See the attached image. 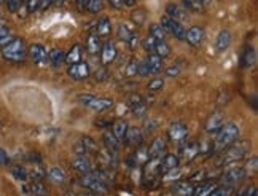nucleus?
I'll return each mask as SVG.
<instances>
[{
    "mask_svg": "<svg viewBox=\"0 0 258 196\" xmlns=\"http://www.w3.org/2000/svg\"><path fill=\"white\" fill-rule=\"evenodd\" d=\"M239 126L236 123H225L220 131L217 133V141H215V145H214V150H218V152H223L226 147H230L231 144H234L237 139H239Z\"/></svg>",
    "mask_w": 258,
    "mask_h": 196,
    "instance_id": "obj_1",
    "label": "nucleus"
},
{
    "mask_svg": "<svg viewBox=\"0 0 258 196\" xmlns=\"http://www.w3.org/2000/svg\"><path fill=\"white\" fill-rule=\"evenodd\" d=\"M249 150H250V144L249 142H245V141H236L234 144H231L230 147H226V149L223 150L218 164H220V166H223V164L225 166L234 164L237 161H241Z\"/></svg>",
    "mask_w": 258,
    "mask_h": 196,
    "instance_id": "obj_2",
    "label": "nucleus"
},
{
    "mask_svg": "<svg viewBox=\"0 0 258 196\" xmlns=\"http://www.w3.org/2000/svg\"><path fill=\"white\" fill-rule=\"evenodd\" d=\"M26 54H27V50H26L24 40L19 37L12 38V40L5 43L2 48V56L8 62H13V64H21L26 59Z\"/></svg>",
    "mask_w": 258,
    "mask_h": 196,
    "instance_id": "obj_3",
    "label": "nucleus"
},
{
    "mask_svg": "<svg viewBox=\"0 0 258 196\" xmlns=\"http://www.w3.org/2000/svg\"><path fill=\"white\" fill-rule=\"evenodd\" d=\"M80 183L83 185L85 188H89L91 191H96V193H107V190H108V187H107V183L104 182L101 172L91 171V172H88V174H82Z\"/></svg>",
    "mask_w": 258,
    "mask_h": 196,
    "instance_id": "obj_4",
    "label": "nucleus"
},
{
    "mask_svg": "<svg viewBox=\"0 0 258 196\" xmlns=\"http://www.w3.org/2000/svg\"><path fill=\"white\" fill-rule=\"evenodd\" d=\"M78 101L85 107H88V109H93L96 112H104L113 105V99H110V97H97L93 94H80Z\"/></svg>",
    "mask_w": 258,
    "mask_h": 196,
    "instance_id": "obj_5",
    "label": "nucleus"
},
{
    "mask_svg": "<svg viewBox=\"0 0 258 196\" xmlns=\"http://www.w3.org/2000/svg\"><path fill=\"white\" fill-rule=\"evenodd\" d=\"M186 137H188V128L182 121H174V123H171L169 128H167V139H169L172 144L180 145V144L186 142Z\"/></svg>",
    "mask_w": 258,
    "mask_h": 196,
    "instance_id": "obj_6",
    "label": "nucleus"
},
{
    "mask_svg": "<svg viewBox=\"0 0 258 196\" xmlns=\"http://www.w3.org/2000/svg\"><path fill=\"white\" fill-rule=\"evenodd\" d=\"M166 32H169L171 35H174V38L177 40H185V27L182 26V23L175 21V19L169 18V16H163L161 18V24H160Z\"/></svg>",
    "mask_w": 258,
    "mask_h": 196,
    "instance_id": "obj_7",
    "label": "nucleus"
},
{
    "mask_svg": "<svg viewBox=\"0 0 258 196\" xmlns=\"http://www.w3.org/2000/svg\"><path fill=\"white\" fill-rule=\"evenodd\" d=\"M127 105L136 116H144L147 113V104L141 94H131L127 97Z\"/></svg>",
    "mask_w": 258,
    "mask_h": 196,
    "instance_id": "obj_8",
    "label": "nucleus"
},
{
    "mask_svg": "<svg viewBox=\"0 0 258 196\" xmlns=\"http://www.w3.org/2000/svg\"><path fill=\"white\" fill-rule=\"evenodd\" d=\"M223 124H225V115L222 112H214L212 115H209L204 128L207 134H217Z\"/></svg>",
    "mask_w": 258,
    "mask_h": 196,
    "instance_id": "obj_9",
    "label": "nucleus"
},
{
    "mask_svg": "<svg viewBox=\"0 0 258 196\" xmlns=\"http://www.w3.org/2000/svg\"><path fill=\"white\" fill-rule=\"evenodd\" d=\"M245 169L242 168V166H236V168H231V169H228L225 174H223V183L225 185H233V183H237V182H241L245 179Z\"/></svg>",
    "mask_w": 258,
    "mask_h": 196,
    "instance_id": "obj_10",
    "label": "nucleus"
},
{
    "mask_svg": "<svg viewBox=\"0 0 258 196\" xmlns=\"http://www.w3.org/2000/svg\"><path fill=\"white\" fill-rule=\"evenodd\" d=\"M185 40L191 46H200L204 40V29L201 26H191L185 31Z\"/></svg>",
    "mask_w": 258,
    "mask_h": 196,
    "instance_id": "obj_11",
    "label": "nucleus"
},
{
    "mask_svg": "<svg viewBox=\"0 0 258 196\" xmlns=\"http://www.w3.org/2000/svg\"><path fill=\"white\" fill-rule=\"evenodd\" d=\"M101 62L102 66H108V64H112L115 61V57H116V46L113 42L110 40H107L102 46H101Z\"/></svg>",
    "mask_w": 258,
    "mask_h": 196,
    "instance_id": "obj_12",
    "label": "nucleus"
},
{
    "mask_svg": "<svg viewBox=\"0 0 258 196\" xmlns=\"http://www.w3.org/2000/svg\"><path fill=\"white\" fill-rule=\"evenodd\" d=\"M29 56H31V59L38 64V66H42L45 64V61L48 59V53H46V48L40 43H34L29 46Z\"/></svg>",
    "mask_w": 258,
    "mask_h": 196,
    "instance_id": "obj_13",
    "label": "nucleus"
},
{
    "mask_svg": "<svg viewBox=\"0 0 258 196\" xmlns=\"http://www.w3.org/2000/svg\"><path fill=\"white\" fill-rule=\"evenodd\" d=\"M69 75H71L74 80H85L89 77V66L83 61L69 66Z\"/></svg>",
    "mask_w": 258,
    "mask_h": 196,
    "instance_id": "obj_14",
    "label": "nucleus"
},
{
    "mask_svg": "<svg viewBox=\"0 0 258 196\" xmlns=\"http://www.w3.org/2000/svg\"><path fill=\"white\" fill-rule=\"evenodd\" d=\"M180 153H182V158H183V161H193L198 155L201 153V145L198 144V142H195V141H191V142H186L183 147H182V150H180Z\"/></svg>",
    "mask_w": 258,
    "mask_h": 196,
    "instance_id": "obj_15",
    "label": "nucleus"
},
{
    "mask_svg": "<svg viewBox=\"0 0 258 196\" xmlns=\"http://www.w3.org/2000/svg\"><path fill=\"white\" fill-rule=\"evenodd\" d=\"M164 152H166V141L163 137H156V139L152 142L150 149H148V160L161 158Z\"/></svg>",
    "mask_w": 258,
    "mask_h": 196,
    "instance_id": "obj_16",
    "label": "nucleus"
},
{
    "mask_svg": "<svg viewBox=\"0 0 258 196\" xmlns=\"http://www.w3.org/2000/svg\"><path fill=\"white\" fill-rule=\"evenodd\" d=\"M166 16L175 19V21H178V23H183L185 19L188 18L186 10L182 8L180 5H177V4H167V7H166Z\"/></svg>",
    "mask_w": 258,
    "mask_h": 196,
    "instance_id": "obj_17",
    "label": "nucleus"
},
{
    "mask_svg": "<svg viewBox=\"0 0 258 196\" xmlns=\"http://www.w3.org/2000/svg\"><path fill=\"white\" fill-rule=\"evenodd\" d=\"M180 168V158H178L177 155H166L164 158L161 160V171L166 174V172H169V171H175Z\"/></svg>",
    "mask_w": 258,
    "mask_h": 196,
    "instance_id": "obj_18",
    "label": "nucleus"
},
{
    "mask_svg": "<svg viewBox=\"0 0 258 196\" xmlns=\"http://www.w3.org/2000/svg\"><path fill=\"white\" fill-rule=\"evenodd\" d=\"M231 45V32L223 29V31L218 32L217 35V40H215V46H217V51L222 53L225 50H228V46Z\"/></svg>",
    "mask_w": 258,
    "mask_h": 196,
    "instance_id": "obj_19",
    "label": "nucleus"
},
{
    "mask_svg": "<svg viewBox=\"0 0 258 196\" xmlns=\"http://www.w3.org/2000/svg\"><path fill=\"white\" fill-rule=\"evenodd\" d=\"M142 139H144V136H142L141 128H136V126L134 128H127L126 136H124V141L127 145H139L142 142Z\"/></svg>",
    "mask_w": 258,
    "mask_h": 196,
    "instance_id": "obj_20",
    "label": "nucleus"
},
{
    "mask_svg": "<svg viewBox=\"0 0 258 196\" xmlns=\"http://www.w3.org/2000/svg\"><path fill=\"white\" fill-rule=\"evenodd\" d=\"M172 191L177 196H193L195 187L191 182H177L172 187Z\"/></svg>",
    "mask_w": 258,
    "mask_h": 196,
    "instance_id": "obj_21",
    "label": "nucleus"
},
{
    "mask_svg": "<svg viewBox=\"0 0 258 196\" xmlns=\"http://www.w3.org/2000/svg\"><path fill=\"white\" fill-rule=\"evenodd\" d=\"M145 61L148 64V69H150V74H158L163 71V57H160L158 54L150 53L145 57Z\"/></svg>",
    "mask_w": 258,
    "mask_h": 196,
    "instance_id": "obj_22",
    "label": "nucleus"
},
{
    "mask_svg": "<svg viewBox=\"0 0 258 196\" xmlns=\"http://www.w3.org/2000/svg\"><path fill=\"white\" fill-rule=\"evenodd\" d=\"M255 62H256V53H255V48L247 46L245 50H244V53H242L241 64H242V67H245V69H250V67H253V66H255Z\"/></svg>",
    "mask_w": 258,
    "mask_h": 196,
    "instance_id": "obj_23",
    "label": "nucleus"
},
{
    "mask_svg": "<svg viewBox=\"0 0 258 196\" xmlns=\"http://www.w3.org/2000/svg\"><path fill=\"white\" fill-rule=\"evenodd\" d=\"M82 61V46L80 45H74L71 50H69V53L66 54L64 57V62L72 66V64H77Z\"/></svg>",
    "mask_w": 258,
    "mask_h": 196,
    "instance_id": "obj_24",
    "label": "nucleus"
},
{
    "mask_svg": "<svg viewBox=\"0 0 258 196\" xmlns=\"http://www.w3.org/2000/svg\"><path fill=\"white\" fill-rule=\"evenodd\" d=\"M101 37H97L96 32L94 34H89L86 38V50L89 54H96L101 51Z\"/></svg>",
    "mask_w": 258,
    "mask_h": 196,
    "instance_id": "obj_25",
    "label": "nucleus"
},
{
    "mask_svg": "<svg viewBox=\"0 0 258 196\" xmlns=\"http://www.w3.org/2000/svg\"><path fill=\"white\" fill-rule=\"evenodd\" d=\"M112 32V23H110V19L108 18H102L101 21L97 23V27H96V35L97 37H108Z\"/></svg>",
    "mask_w": 258,
    "mask_h": 196,
    "instance_id": "obj_26",
    "label": "nucleus"
},
{
    "mask_svg": "<svg viewBox=\"0 0 258 196\" xmlns=\"http://www.w3.org/2000/svg\"><path fill=\"white\" fill-rule=\"evenodd\" d=\"M48 177L54 183H64L66 182V171L61 168V166H53L48 171Z\"/></svg>",
    "mask_w": 258,
    "mask_h": 196,
    "instance_id": "obj_27",
    "label": "nucleus"
},
{
    "mask_svg": "<svg viewBox=\"0 0 258 196\" xmlns=\"http://www.w3.org/2000/svg\"><path fill=\"white\" fill-rule=\"evenodd\" d=\"M72 166L78 172H82V174H88V172L93 171L91 163H89V160L85 158V156H77V158L72 161Z\"/></svg>",
    "mask_w": 258,
    "mask_h": 196,
    "instance_id": "obj_28",
    "label": "nucleus"
},
{
    "mask_svg": "<svg viewBox=\"0 0 258 196\" xmlns=\"http://www.w3.org/2000/svg\"><path fill=\"white\" fill-rule=\"evenodd\" d=\"M127 123L124 120H118L112 124V134L116 137L118 141H123L124 136H126V131H127Z\"/></svg>",
    "mask_w": 258,
    "mask_h": 196,
    "instance_id": "obj_29",
    "label": "nucleus"
},
{
    "mask_svg": "<svg viewBox=\"0 0 258 196\" xmlns=\"http://www.w3.org/2000/svg\"><path fill=\"white\" fill-rule=\"evenodd\" d=\"M64 57H66V53L61 50V48H54V50H51L48 53V61L53 67L61 66L64 62Z\"/></svg>",
    "mask_w": 258,
    "mask_h": 196,
    "instance_id": "obj_30",
    "label": "nucleus"
},
{
    "mask_svg": "<svg viewBox=\"0 0 258 196\" xmlns=\"http://www.w3.org/2000/svg\"><path fill=\"white\" fill-rule=\"evenodd\" d=\"M134 34H136V31H134L133 27H129L127 24L121 23L120 26H118V37H120V40L129 43V40H131V38L134 37Z\"/></svg>",
    "mask_w": 258,
    "mask_h": 196,
    "instance_id": "obj_31",
    "label": "nucleus"
},
{
    "mask_svg": "<svg viewBox=\"0 0 258 196\" xmlns=\"http://www.w3.org/2000/svg\"><path fill=\"white\" fill-rule=\"evenodd\" d=\"M153 53L164 59V57H167V56L171 54V46L167 45L166 40H156L155 48H153Z\"/></svg>",
    "mask_w": 258,
    "mask_h": 196,
    "instance_id": "obj_32",
    "label": "nucleus"
},
{
    "mask_svg": "<svg viewBox=\"0 0 258 196\" xmlns=\"http://www.w3.org/2000/svg\"><path fill=\"white\" fill-rule=\"evenodd\" d=\"M104 144H105L107 150L110 153H115L118 150V147H120V141H118L116 137L112 133H108V131L104 134Z\"/></svg>",
    "mask_w": 258,
    "mask_h": 196,
    "instance_id": "obj_33",
    "label": "nucleus"
},
{
    "mask_svg": "<svg viewBox=\"0 0 258 196\" xmlns=\"http://www.w3.org/2000/svg\"><path fill=\"white\" fill-rule=\"evenodd\" d=\"M215 187H217V185L215 183H211V182L201 183V185H198V187H195L193 196H209L214 191Z\"/></svg>",
    "mask_w": 258,
    "mask_h": 196,
    "instance_id": "obj_34",
    "label": "nucleus"
},
{
    "mask_svg": "<svg viewBox=\"0 0 258 196\" xmlns=\"http://www.w3.org/2000/svg\"><path fill=\"white\" fill-rule=\"evenodd\" d=\"M29 190H31V193L34 196H46L48 194V188L45 187V183L42 180H34L31 183V187H29Z\"/></svg>",
    "mask_w": 258,
    "mask_h": 196,
    "instance_id": "obj_35",
    "label": "nucleus"
},
{
    "mask_svg": "<svg viewBox=\"0 0 258 196\" xmlns=\"http://www.w3.org/2000/svg\"><path fill=\"white\" fill-rule=\"evenodd\" d=\"M182 4H183V8L190 13H200L204 10L200 0H182Z\"/></svg>",
    "mask_w": 258,
    "mask_h": 196,
    "instance_id": "obj_36",
    "label": "nucleus"
},
{
    "mask_svg": "<svg viewBox=\"0 0 258 196\" xmlns=\"http://www.w3.org/2000/svg\"><path fill=\"white\" fill-rule=\"evenodd\" d=\"M166 31L160 24H150V35L155 40H166Z\"/></svg>",
    "mask_w": 258,
    "mask_h": 196,
    "instance_id": "obj_37",
    "label": "nucleus"
},
{
    "mask_svg": "<svg viewBox=\"0 0 258 196\" xmlns=\"http://www.w3.org/2000/svg\"><path fill=\"white\" fill-rule=\"evenodd\" d=\"M231 185H217V187L214 188V191L209 194V196H231Z\"/></svg>",
    "mask_w": 258,
    "mask_h": 196,
    "instance_id": "obj_38",
    "label": "nucleus"
},
{
    "mask_svg": "<svg viewBox=\"0 0 258 196\" xmlns=\"http://www.w3.org/2000/svg\"><path fill=\"white\" fill-rule=\"evenodd\" d=\"M134 160H136V164H145L148 161V149L147 147H141V149L136 152Z\"/></svg>",
    "mask_w": 258,
    "mask_h": 196,
    "instance_id": "obj_39",
    "label": "nucleus"
},
{
    "mask_svg": "<svg viewBox=\"0 0 258 196\" xmlns=\"http://www.w3.org/2000/svg\"><path fill=\"white\" fill-rule=\"evenodd\" d=\"M29 175L32 177V180H43L45 175H46V171L42 168V166H34V168L31 169V172H27Z\"/></svg>",
    "mask_w": 258,
    "mask_h": 196,
    "instance_id": "obj_40",
    "label": "nucleus"
},
{
    "mask_svg": "<svg viewBox=\"0 0 258 196\" xmlns=\"http://www.w3.org/2000/svg\"><path fill=\"white\" fill-rule=\"evenodd\" d=\"M12 174H13V177H15L16 180H21V182L27 180V177H29L27 171L23 168V166H15V168L12 169Z\"/></svg>",
    "mask_w": 258,
    "mask_h": 196,
    "instance_id": "obj_41",
    "label": "nucleus"
},
{
    "mask_svg": "<svg viewBox=\"0 0 258 196\" xmlns=\"http://www.w3.org/2000/svg\"><path fill=\"white\" fill-rule=\"evenodd\" d=\"M163 86H164V80H163V78H160V77H156V78H153L152 82H148L147 90L148 91H160Z\"/></svg>",
    "mask_w": 258,
    "mask_h": 196,
    "instance_id": "obj_42",
    "label": "nucleus"
},
{
    "mask_svg": "<svg viewBox=\"0 0 258 196\" xmlns=\"http://www.w3.org/2000/svg\"><path fill=\"white\" fill-rule=\"evenodd\" d=\"M86 10L89 13H99L102 10V0H88Z\"/></svg>",
    "mask_w": 258,
    "mask_h": 196,
    "instance_id": "obj_43",
    "label": "nucleus"
},
{
    "mask_svg": "<svg viewBox=\"0 0 258 196\" xmlns=\"http://www.w3.org/2000/svg\"><path fill=\"white\" fill-rule=\"evenodd\" d=\"M12 40V32H10V29L5 27V26H0V45H5Z\"/></svg>",
    "mask_w": 258,
    "mask_h": 196,
    "instance_id": "obj_44",
    "label": "nucleus"
},
{
    "mask_svg": "<svg viewBox=\"0 0 258 196\" xmlns=\"http://www.w3.org/2000/svg\"><path fill=\"white\" fill-rule=\"evenodd\" d=\"M82 144H83V147L86 149V153L88 152H97V144L91 139V137H83L82 139Z\"/></svg>",
    "mask_w": 258,
    "mask_h": 196,
    "instance_id": "obj_45",
    "label": "nucleus"
},
{
    "mask_svg": "<svg viewBox=\"0 0 258 196\" xmlns=\"http://www.w3.org/2000/svg\"><path fill=\"white\" fill-rule=\"evenodd\" d=\"M180 72H182V69H180V66L178 64H172V66H169L166 69V77H169V78H175V77H178L180 75Z\"/></svg>",
    "mask_w": 258,
    "mask_h": 196,
    "instance_id": "obj_46",
    "label": "nucleus"
},
{
    "mask_svg": "<svg viewBox=\"0 0 258 196\" xmlns=\"http://www.w3.org/2000/svg\"><path fill=\"white\" fill-rule=\"evenodd\" d=\"M137 66H139V59L133 57V59L129 61L127 67H126V75H127V77H134V75H137Z\"/></svg>",
    "mask_w": 258,
    "mask_h": 196,
    "instance_id": "obj_47",
    "label": "nucleus"
},
{
    "mask_svg": "<svg viewBox=\"0 0 258 196\" xmlns=\"http://www.w3.org/2000/svg\"><path fill=\"white\" fill-rule=\"evenodd\" d=\"M155 43H156V40H155V38H153L152 35L145 37L144 40H142V46H144V50H145V51H152V53H153Z\"/></svg>",
    "mask_w": 258,
    "mask_h": 196,
    "instance_id": "obj_48",
    "label": "nucleus"
},
{
    "mask_svg": "<svg viewBox=\"0 0 258 196\" xmlns=\"http://www.w3.org/2000/svg\"><path fill=\"white\" fill-rule=\"evenodd\" d=\"M148 74H150V69H148V64L147 61H139V66H137V75L139 77H147Z\"/></svg>",
    "mask_w": 258,
    "mask_h": 196,
    "instance_id": "obj_49",
    "label": "nucleus"
},
{
    "mask_svg": "<svg viewBox=\"0 0 258 196\" xmlns=\"http://www.w3.org/2000/svg\"><path fill=\"white\" fill-rule=\"evenodd\" d=\"M133 21L136 23V26H142L144 21H145V13L142 10H137V12L133 13Z\"/></svg>",
    "mask_w": 258,
    "mask_h": 196,
    "instance_id": "obj_50",
    "label": "nucleus"
},
{
    "mask_svg": "<svg viewBox=\"0 0 258 196\" xmlns=\"http://www.w3.org/2000/svg\"><path fill=\"white\" fill-rule=\"evenodd\" d=\"M21 4H23V0H7L8 10L12 13H16L18 10H19V7H21Z\"/></svg>",
    "mask_w": 258,
    "mask_h": 196,
    "instance_id": "obj_51",
    "label": "nucleus"
},
{
    "mask_svg": "<svg viewBox=\"0 0 258 196\" xmlns=\"http://www.w3.org/2000/svg\"><path fill=\"white\" fill-rule=\"evenodd\" d=\"M256 163H258L256 156H252V158L249 160V163H247V168H244L245 172L247 174H249V172H255L256 171Z\"/></svg>",
    "mask_w": 258,
    "mask_h": 196,
    "instance_id": "obj_52",
    "label": "nucleus"
},
{
    "mask_svg": "<svg viewBox=\"0 0 258 196\" xmlns=\"http://www.w3.org/2000/svg\"><path fill=\"white\" fill-rule=\"evenodd\" d=\"M107 71H105V69H99V71H96L94 72V78H96V80H99V82H104L105 80V78H107Z\"/></svg>",
    "mask_w": 258,
    "mask_h": 196,
    "instance_id": "obj_53",
    "label": "nucleus"
},
{
    "mask_svg": "<svg viewBox=\"0 0 258 196\" xmlns=\"http://www.w3.org/2000/svg\"><path fill=\"white\" fill-rule=\"evenodd\" d=\"M10 163V156L5 150H0V166H7Z\"/></svg>",
    "mask_w": 258,
    "mask_h": 196,
    "instance_id": "obj_54",
    "label": "nucleus"
},
{
    "mask_svg": "<svg viewBox=\"0 0 258 196\" xmlns=\"http://www.w3.org/2000/svg\"><path fill=\"white\" fill-rule=\"evenodd\" d=\"M108 4H110L113 8H116V10H120V8H123V7H124L123 0H108Z\"/></svg>",
    "mask_w": 258,
    "mask_h": 196,
    "instance_id": "obj_55",
    "label": "nucleus"
},
{
    "mask_svg": "<svg viewBox=\"0 0 258 196\" xmlns=\"http://www.w3.org/2000/svg\"><path fill=\"white\" fill-rule=\"evenodd\" d=\"M53 4V0H40V4H38V10H46L49 8V5Z\"/></svg>",
    "mask_w": 258,
    "mask_h": 196,
    "instance_id": "obj_56",
    "label": "nucleus"
},
{
    "mask_svg": "<svg viewBox=\"0 0 258 196\" xmlns=\"http://www.w3.org/2000/svg\"><path fill=\"white\" fill-rule=\"evenodd\" d=\"M245 196H258L256 187H250L249 190H245Z\"/></svg>",
    "mask_w": 258,
    "mask_h": 196,
    "instance_id": "obj_57",
    "label": "nucleus"
},
{
    "mask_svg": "<svg viewBox=\"0 0 258 196\" xmlns=\"http://www.w3.org/2000/svg\"><path fill=\"white\" fill-rule=\"evenodd\" d=\"M86 5H88V0H78V8H80V12H85Z\"/></svg>",
    "mask_w": 258,
    "mask_h": 196,
    "instance_id": "obj_58",
    "label": "nucleus"
},
{
    "mask_svg": "<svg viewBox=\"0 0 258 196\" xmlns=\"http://www.w3.org/2000/svg\"><path fill=\"white\" fill-rule=\"evenodd\" d=\"M200 2H201V5H203V7L206 8L207 5H209V4H211V0H200Z\"/></svg>",
    "mask_w": 258,
    "mask_h": 196,
    "instance_id": "obj_59",
    "label": "nucleus"
},
{
    "mask_svg": "<svg viewBox=\"0 0 258 196\" xmlns=\"http://www.w3.org/2000/svg\"><path fill=\"white\" fill-rule=\"evenodd\" d=\"M53 4H56V5H62V4H64V0H53Z\"/></svg>",
    "mask_w": 258,
    "mask_h": 196,
    "instance_id": "obj_60",
    "label": "nucleus"
},
{
    "mask_svg": "<svg viewBox=\"0 0 258 196\" xmlns=\"http://www.w3.org/2000/svg\"><path fill=\"white\" fill-rule=\"evenodd\" d=\"M237 196H245V190H242V191H239V193H237Z\"/></svg>",
    "mask_w": 258,
    "mask_h": 196,
    "instance_id": "obj_61",
    "label": "nucleus"
},
{
    "mask_svg": "<svg viewBox=\"0 0 258 196\" xmlns=\"http://www.w3.org/2000/svg\"><path fill=\"white\" fill-rule=\"evenodd\" d=\"M5 2V0H0V4H4Z\"/></svg>",
    "mask_w": 258,
    "mask_h": 196,
    "instance_id": "obj_62",
    "label": "nucleus"
},
{
    "mask_svg": "<svg viewBox=\"0 0 258 196\" xmlns=\"http://www.w3.org/2000/svg\"><path fill=\"white\" fill-rule=\"evenodd\" d=\"M83 196H93V194H83Z\"/></svg>",
    "mask_w": 258,
    "mask_h": 196,
    "instance_id": "obj_63",
    "label": "nucleus"
},
{
    "mask_svg": "<svg viewBox=\"0 0 258 196\" xmlns=\"http://www.w3.org/2000/svg\"><path fill=\"white\" fill-rule=\"evenodd\" d=\"M23 2H24V4H26V2H27V0H23Z\"/></svg>",
    "mask_w": 258,
    "mask_h": 196,
    "instance_id": "obj_64",
    "label": "nucleus"
}]
</instances>
